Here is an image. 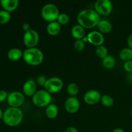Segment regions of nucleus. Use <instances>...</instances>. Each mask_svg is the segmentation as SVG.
I'll return each mask as SVG.
<instances>
[{"mask_svg": "<svg viewBox=\"0 0 132 132\" xmlns=\"http://www.w3.org/2000/svg\"><path fill=\"white\" fill-rule=\"evenodd\" d=\"M47 79H48L46 78V76L41 75V76H39L36 79V83L39 85V86H45Z\"/></svg>", "mask_w": 132, "mask_h": 132, "instance_id": "obj_28", "label": "nucleus"}, {"mask_svg": "<svg viewBox=\"0 0 132 132\" xmlns=\"http://www.w3.org/2000/svg\"><path fill=\"white\" fill-rule=\"evenodd\" d=\"M23 52L21 49L18 48H12L8 52L7 57L10 61H16L19 60L21 57H23Z\"/></svg>", "mask_w": 132, "mask_h": 132, "instance_id": "obj_17", "label": "nucleus"}, {"mask_svg": "<svg viewBox=\"0 0 132 132\" xmlns=\"http://www.w3.org/2000/svg\"><path fill=\"white\" fill-rule=\"evenodd\" d=\"M116 63V59L112 55H108L105 58H104L102 61L103 67L107 69H112V68H114Z\"/></svg>", "mask_w": 132, "mask_h": 132, "instance_id": "obj_20", "label": "nucleus"}, {"mask_svg": "<svg viewBox=\"0 0 132 132\" xmlns=\"http://www.w3.org/2000/svg\"><path fill=\"white\" fill-rule=\"evenodd\" d=\"M23 29L24 32H27V31L30 30L31 29L30 25L29 23H25L23 24Z\"/></svg>", "mask_w": 132, "mask_h": 132, "instance_id": "obj_31", "label": "nucleus"}, {"mask_svg": "<svg viewBox=\"0 0 132 132\" xmlns=\"http://www.w3.org/2000/svg\"><path fill=\"white\" fill-rule=\"evenodd\" d=\"M119 57L122 60L128 61L132 59V49L130 48H125L119 52Z\"/></svg>", "mask_w": 132, "mask_h": 132, "instance_id": "obj_21", "label": "nucleus"}, {"mask_svg": "<svg viewBox=\"0 0 132 132\" xmlns=\"http://www.w3.org/2000/svg\"><path fill=\"white\" fill-rule=\"evenodd\" d=\"M124 68L128 72H132V61H128L124 64Z\"/></svg>", "mask_w": 132, "mask_h": 132, "instance_id": "obj_29", "label": "nucleus"}, {"mask_svg": "<svg viewBox=\"0 0 132 132\" xmlns=\"http://www.w3.org/2000/svg\"><path fill=\"white\" fill-rule=\"evenodd\" d=\"M101 97L102 95L99 91L96 90H90L86 92L84 95V101L89 105H94L100 101Z\"/></svg>", "mask_w": 132, "mask_h": 132, "instance_id": "obj_10", "label": "nucleus"}, {"mask_svg": "<svg viewBox=\"0 0 132 132\" xmlns=\"http://www.w3.org/2000/svg\"><path fill=\"white\" fill-rule=\"evenodd\" d=\"M57 20L61 25V24L64 25V24H67L69 22L70 17L68 14H65V13H61V14H59Z\"/></svg>", "mask_w": 132, "mask_h": 132, "instance_id": "obj_26", "label": "nucleus"}, {"mask_svg": "<svg viewBox=\"0 0 132 132\" xmlns=\"http://www.w3.org/2000/svg\"><path fill=\"white\" fill-rule=\"evenodd\" d=\"M65 132H79V131L76 128L73 127V126H70V127L67 128V130H65Z\"/></svg>", "mask_w": 132, "mask_h": 132, "instance_id": "obj_32", "label": "nucleus"}, {"mask_svg": "<svg viewBox=\"0 0 132 132\" xmlns=\"http://www.w3.org/2000/svg\"><path fill=\"white\" fill-rule=\"evenodd\" d=\"M1 6L4 10L11 12L14 11L19 5L18 0H1L0 1Z\"/></svg>", "mask_w": 132, "mask_h": 132, "instance_id": "obj_14", "label": "nucleus"}, {"mask_svg": "<svg viewBox=\"0 0 132 132\" xmlns=\"http://www.w3.org/2000/svg\"><path fill=\"white\" fill-rule=\"evenodd\" d=\"M45 113L47 117L49 119H54L58 116L59 113V109L56 104L54 103H51L47 106L45 110Z\"/></svg>", "mask_w": 132, "mask_h": 132, "instance_id": "obj_19", "label": "nucleus"}, {"mask_svg": "<svg viewBox=\"0 0 132 132\" xmlns=\"http://www.w3.org/2000/svg\"><path fill=\"white\" fill-rule=\"evenodd\" d=\"M75 49H76L77 51L81 52L85 48V43L83 41V39H78L76 40L74 43V45H73Z\"/></svg>", "mask_w": 132, "mask_h": 132, "instance_id": "obj_27", "label": "nucleus"}, {"mask_svg": "<svg viewBox=\"0 0 132 132\" xmlns=\"http://www.w3.org/2000/svg\"><path fill=\"white\" fill-rule=\"evenodd\" d=\"M71 34L76 40L82 39L85 36V28L80 24H76L71 29Z\"/></svg>", "mask_w": 132, "mask_h": 132, "instance_id": "obj_15", "label": "nucleus"}, {"mask_svg": "<svg viewBox=\"0 0 132 132\" xmlns=\"http://www.w3.org/2000/svg\"><path fill=\"white\" fill-rule=\"evenodd\" d=\"M21 132H25V131H21Z\"/></svg>", "mask_w": 132, "mask_h": 132, "instance_id": "obj_37", "label": "nucleus"}, {"mask_svg": "<svg viewBox=\"0 0 132 132\" xmlns=\"http://www.w3.org/2000/svg\"><path fill=\"white\" fill-rule=\"evenodd\" d=\"M95 10L102 15L110 14L113 9V5L110 0H97L95 3Z\"/></svg>", "mask_w": 132, "mask_h": 132, "instance_id": "obj_9", "label": "nucleus"}, {"mask_svg": "<svg viewBox=\"0 0 132 132\" xmlns=\"http://www.w3.org/2000/svg\"><path fill=\"white\" fill-rule=\"evenodd\" d=\"M39 41L38 32L34 29L25 32L23 36V43L27 48L36 47Z\"/></svg>", "mask_w": 132, "mask_h": 132, "instance_id": "obj_7", "label": "nucleus"}, {"mask_svg": "<svg viewBox=\"0 0 132 132\" xmlns=\"http://www.w3.org/2000/svg\"><path fill=\"white\" fill-rule=\"evenodd\" d=\"M9 94L5 90H0V103L5 101L7 99Z\"/></svg>", "mask_w": 132, "mask_h": 132, "instance_id": "obj_30", "label": "nucleus"}, {"mask_svg": "<svg viewBox=\"0 0 132 132\" xmlns=\"http://www.w3.org/2000/svg\"><path fill=\"white\" fill-rule=\"evenodd\" d=\"M131 117H132V110H131Z\"/></svg>", "mask_w": 132, "mask_h": 132, "instance_id": "obj_36", "label": "nucleus"}, {"mask_svg": "<svg viewBox=\"0 0 132 132\" xmlns=\"http://www.w3.org/2000/svg\"><path fill=\"white\" fill-rule=\"evenodd\" d=\"M127 43H128V45L129 48L132 49V34L131 35H130L128 38L127 40Z\"/></svg>", "mask_w": 132, "mask_h": 132, "instance_id": "obj_33", "label": "nucleus"}, {"mask_svg": "<svg viewBox=\"0 0 132 132\" xmlns=\"http://www.w3.org/2000/svg\"><path fill=\"white\" fill-rule=\"evenodd\" d=\"M95 53H96L97 55L99 58L103 59L108 55V49H107V48L106 47V46H103V45L97 46L96 50H95Z\"/></svg>", "mask_w": 132, "mask_h": 132, "instance_id": "obj_23", "label": "nucleus"}, {"mask_svg": "<svg viewBox=\"0 0 132 132\" xmlns=\"http://www.w3.org/2000/svg\"><path fill=\"white\" fill-rule=\"evenodd\" d=\"M6 100L10 107L19 108L23 104L25 98L23 93L18 91H14L9 94Z\"/></svg>", "mask_w": 132, "mask_h": 132, "instance_id": "obj_8", "label": "nucleus"}, {"mask_svg": "<svg viewBox=\"0 0 132 132\" xmlns=\"http://www.w3.org/2000/svg\"><path fill=\"white\" fill-rule=\"evenodd\" d=\"M61 26L57 21L50 22L46 27V31L50 36H57L61 32Z\"/></svg>", "mask_w": 132, "mask_h": 132, "instance_id": "obj_16", "label": "nucleus"}, {"mask_svg": "<svg viewBox=\"0 0 132 132\" xmlns=\"http://www.w3.org/2000/svg\"><path fill=\"white\" fill-rule=\"evenodd\" d=\"M112 132H125V131L121 128H116L115 129V130Z\"/></svg>", "mask_w": 132, "mask_h": 132, "instance_id": "obj_34", "label": "nucleus"}, {"mask_svg": "<svg viewBox=\"0 0 132 132\" xmlns=\"http://www.w3.org/2000/svg\"><path fill=\"white\" fill-rule=\"evenodd\" d=\"M97 27L99 30V32H100L102 34L109 33L112 30V25L110 22L105 20V19L100 20Z\"/></svg>", "mask_w": 132, "mask_h": 132, "instance_id": "obj_18", "label": "nucleus"}, {"mask_svg": "<svg viewBox=\"0 0 132 132\" xmlns=\"http://www.w3.org/2000/svg\"><path fill=\"white\" fill-rule=\"evenodd\" d=\"M23 92L27 96H33L37 92V83L33 79H28L23 85Z\"/></svg>", "mask_w": 132, "mask_h": 132, "instance_id": "obj_13", "label": "nucleus"}, {"mask_svg": "<svg viewBox=\"0 0 132 132\" xmlns=\"http://www.w3.org/2000/svg\"><path fill=\"white\" fill-rule=\"evenodd\" d=\"M102 104L105 107H111L113 105L114 101L113 97L109 95H103L101 99Z\"/></svg>", "mask_w": 132, "mask_h": 132, "instance_id": "obj_24", "label": "nucleus"}, {"mask_svg": "<svg viewBox=\"0 0 132 132\" xmlns=\"http://www.w3.org/2000/svg\"><path fill=\"white\" fill-rule=\"evenodd\" d=\"M87 40L92 45L99 46L103 45L104 41V38L103 34L99 31H92L88 34Z\"/></svg>", "mask_w": 132, "mask_h": 132, "instance_id": "obj_12", "label": "nucleus"}, {"mask_svg": "<svg viewBox=\"0 0 132 132\" xmlns=\"http://www.w3.org/2000/svg\"><path fill=\"white\" fill-rule=\"evenodd\" d=\"M23 118V112L20 108L9 107L4 112L2 119L6 125L10 127H15L20 125Z\"/></svg>", "mask_w": 132, "mask_h": 132, "instance_id": "obj_2", "label": "nucleus"}, {"mask_svg": "<svg viewBox=\"0 0 132 132\" xmlns=\"http://www.w3.org/2000/svg\"><path fill=\"white\" fill-rule=\"evenodd\" d=\"M11 19L10 12L6 10H0V24H6Z\"/></svg>", "mask_w": 132, "mask_h": 132, "instance_id": "obj_25", "label": "nucleus"}, {"mask_svg": "<svg viewBox=\"0 0 132 132\" xmlns=\"http://www.w3.org/2000/svg\"><path fill=\"white\" fill-rule=\"evenodd\" d=\"M3 113H4V112H3L2 110L0 108V119H3Z\"/></svg>", "mask_w": 132, "mask_h": 132, "instance_id": "obj_35", "label": "nucleus"}, {"mask_svg": "<svg viewBox=\"0 0 132 132\" xmlns=\"http://www.w3.org/2000/svg\"><path fill=\"white\" fill-rule=\"evenodd\" d=\"M79 92V88L77 84L75 82H70L68 84L67 86V92L71 95V97H75L77 95Z\"/></svg>", "mask_w": 132, "mask_h": 132, "instance_id": "obj_22", "label": "nucleus"}, {"mask_svg": "<svg viewBox=\"0 0 132 132\" xmlns=\"http://www.w3.org/2000/svg\"><path fill=\"white\" fill-rule=\"evenodd\" d=\"M64 108L68 113H76L80 108L79 101L75 97H70L64 102Z\"/></svg>", "mask_w": 132, "mask_h": 132, "instance_id": "obj_11", "label": "nucleus"}, {"mask_svg": "<svg viewBox=\"0 0 132 132\" xmlns=\"http://www.w3.org/2000/svg\"><path fill=\"white\" fill-rule=\"evenodd\" d=\"M63 81L57 77H53L48 79L45 85V90L50 94H55L60 91L63 87Z\"/></svg>", "mask_w": 132, "mask_h": 132, "instance_id": "obj_6", "label": "nucleus"}, {"mask_svg": "<svg viewBox=\"0 0 132 132\" xmlns=\"http://www.w3.org/2000/svg\"><path fill=\"white\" fill-rule=\"evenodd\" d=\"M23 58L28 64L37 66L43 61L44 54L43 52L37 48H28L23 52Z\"/></svg>", "mask_w": 132, "mask_h": 132, "instance_id": "obj_3", "label": "nucleus"}, {"mask_svg": "<svg viewBox=\"0 0 132 132\" xmlns=\"http://www.w3.org/2000/svg\"><path fill=\"white\" fill-rule=\"evenodd\" d=\"M79 24L85 28H92L97 26L100 21L99 14L95 10L85 9L79 12L77 16Z\"/></svg>", "mask_w": 132, "mask_h": 132, "instance_id": "obj_1", "label": "nucleus"}, {"mask_svg": "<svg viewBox=\"0 0 132 132\" xmlns=\"http://www.w3.org/2000/svg\"><path fill=\"white\" fill-rule=\"evenodd\" d=\"M59 15V10L57 6L53 3L46 4L41 9L42 18L49 23L56 21Z\"/></svg>", "mask_w": 132, "mask_h": 132, "instance_id": "obj_4", "label": "nucleus"}, {"mask_svg": "<svg viewBox=\"0 0 132 132\" xmlns=\"http://www.w3.org/2000/svg\"><path fill=\"white\" fill-rule=\"evenodd\" d=\"M51 94L45 90L37 91L32 96V103L37 107H45L51 104Z\"/></svg>", "mask_w": 132, "mask_h": 132, "instance_id": "obj_5", "label": "nucleus"}]
</instances>
